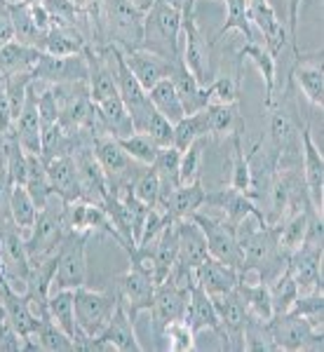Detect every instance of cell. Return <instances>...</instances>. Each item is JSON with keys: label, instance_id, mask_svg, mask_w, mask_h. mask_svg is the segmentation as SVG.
<instances>
[{"label": "cell", "instance_id": "obj_1", "mask_svg": "<svg viewBox=\"0 0 324 352\" xmlns=\"http://www.w3.org/2000/svg\"><path fill=\"white\" fill-rule=\"evenodd\" d=\"M181 26L184 14L167 0H155L144 14V41L141 50L160 54L169 61L181 59Z\"/></svg>", "mask_w": 324, "mask_h": 352}, {"label": "cell", "instance_id": "obj_2", "mask_svg": "<svg viewBox=\"0 0 324 352\" xmlns=\"http://www.w3.org/2000/svg\"><path fill=\"white\" fill-rule=\"evenodd\" d=\"M64 232H66V202L52 192L50 200L38 209L36 223H33V228L24 237L28 261L38 263V261L54 256Z\"/></svg>", "mask_w": 324, "mask_h": 352}, {"label": "cell", "instance_id": "obj_3", "mask_svg": "<svg viewBox=\"0 0 324 352\" xmlns=\"http://www.w3.org/2000/svg\"><path fill=\"white\" fill-rule=\"evenodd\" d=\"M144 14L129 0H101V31L108 45H116L122 52L141 47L144 41Z\"/></svg>", "mask_w": 324, "mask_h": 352}, {"label": "cell", "instance_id": "obj_4", "mask_svg": "<svg viewBox=\"0 0 324 352\" xmlns=\"http://www.w3.org/2000/svg\"><path fill=\"white\" fill-rule=\"evenodd\" d=\"M92 232L68 230L56 247V265L50 292L59 289H78L87 285V242Z\"/></svg>", "mask_w": 324, "mask_h": 352}, {"label": "cell", "instance_id": "obj_5", "mask_svg": "<svg viewBox=\"0 0 324 352\" xmlns=\"http://www.w3.org/2000/svg\"><path fill=\"white\" fill-rule=\"evenodd\" d=\"M268 331L275 343V350L299 352V350H322V327L294 312H280L268 320Z\"/></svg>", "mask_w": 324, "mask_h": 352}, {"label": "cell", "instance_id": "obj_6", "mask_svg": "<svg viewBox=\"0 0 324 352\" xmlns=\"http://www.w3.org/2000/svg\"><path fill=\"white\" fill-rule=\"evenodd\" d=\"M118 305V294L113 292H92V289L78 287L73 289V308H76V322L83 336H99L111 320Z\"/></svg>", "mask_w": 324, "mask_h": 352}, {"label": "cell", "instance_id": "obj_7", "mask_svg": "<svg viewBox=\"0 0 324 352\" xmlns=\"http://www.w3.org/2000/svg\"><path fill=\"white\" fill-rule=\"evenodd\" d=\"M191 219L200 226L204 240H207L209 256L221 261V263H226V265H230V268L240 270L242 268V252H240V244H237L235 226L228 223V221L204 217L200 212H195Z\"/></svg>", "mask_w": 324, "mask_h": 352}, {"label": "cell", "instance_id": "obj_8", "mask_svg": "<svg viewBox=\"0 0 324 352\" xmlns=\"http://www.w3.org/2000/svg\"><path fill=\"white\" fill-rule=\"evenodd\" d=\"M214 298V308L216 315H219V324H221V345L224 350H244L242 348V333H244V324H247L249 312L244 308L240 294L233 289L228 294H219Z\"/></svg>", "mask_w": 324, "mask_h": 352}, {"label": "cell", "instance_id": "obj_9", "mask_svg": "<svg viewBox=\"0 0 324 352\" xmlns=\"http://www.w3.org/2000/svg\"><path fill=\"white\" fill-rule=\"evenodd\" d=\"M186 305H188V294L176 289L172 282L164 280L162 285L155 287V296H153L149 312H151V329L158 340H162V333L167 324H172L176 320H184Z\"/></svg>", "mask_w": 324, "mask_h": 352}, {"label": "cell", "instance_id": "obj_10", "mask_svg": "<svg viewBox=\"0 0 324 352\" xmlns=\"http://www.w3.org/2000/svg\"><path fill=\"white\" fill-rule=\"evenodd\" d=\"M89 66L87 56L73 54V56H52L43 52L38 59L36 68H33V80H45L47 85H61V82H87Z\"/></svg>", "mask_w": 324, "mask_h": 352}, {"label": "cell", "instance_id": "obj_11", "mask_svg": "<svg viewBox=\"0 0 324 352\" xmlns=\"http://www.w3.org/2000/svg\"><path fill=\"white\" fill-rule=\"evenodd\" d=\"M155 287L158 285L153 282L151 275H146V272L129 265V270L118 277L116 294H118V298H120V303L125 305V310H127V315L132 317V320H136L141 312H146L151 308L153 296H155Z\"/></svg>", "mask_w": 324, "mask_h": 352}, {"label": "cell", "instance_id": "obj_12", "mask_svg": "<svg viewBox=\"0 0 324 352\" xmlns=\"http://www.w3.org/2000/svg\"><path fill=\"white\" fill-rule=\"evenodd\" d=\"M71 155L78 169V181H80V200L104 207V200L108 195V181L101 164L94 157V148L92 146L78 144V151L71 153Z\"/></svg>", "mask_w": 324, "mask_h": 352}, {"label": "cell", "instance_id": "obj_13", "mask_svg": "<svg viewBox=\"0 0 324 352\" xmlns=\"http://www.w3.org/2000/svg\"><path fill=\"white\" fill-rule=\"evenodd\" d=\"M181 61L193 76L202 85L209 80V45L204 41L200 26L195 21V12L184 14V26H181Z\"/></svg>", "mask_w": 324, "mask_h": 352}, {"label": "cell", "instance_id": "obj_14", "mask_svg": "<svg viewBox=\"0 0 324 352\" xmlns=\"http://www.w3.org/2000/svg\"><path fill=\"white\" fill-rule=\"evenodd\" d=\"M249 5V19H252V26H257L261 33H263V45L266 50L275 56L284 50V45L289 43V31L284 19H280L272 8L270 0H247Z\"/></svg>", "mask_w": 324, "mask_h": 352}, {"label": "cell", "instance_id": "obj_15", "mask_svg": "<svg viewBox=\"0 0 324 352\" xmlns=\"http://www.w3.org/2000/svg\"><path fill=\"white\" fill-rule=\"evenodd\" d=\"M289 272L299 287V294L322 292V247L301 244L289 256Z\"/></svg>", "mask_w": 324, "mask_h": 352}, {"label": "cell", "instance_id": "obj_16", "mask_svg": "<svg viewBox=\"0 0 324 352\" xmlns=\"http://www.w3.org/2000/svg\"><path fill=\"white\" fill-rule=\"evenodd\" d=\"M301 139H303V181H305V192L310 197V207L315 212H322L324 202V157L320 148L315 146L310 134V124H305L301 129Z\"/></svg>", "mask_w": 324, "mask_h": 352}, {"label": "cell", "instance_id": "obj_17", "mask_svg": "<svg viewBox=\"0 0 324 352\" xmlns=\"http://www.w3.org/2000/svg\"><path fill=\"white\" fill-rule=\"evenodd\" d=\"M125 64H127L129 71L134 73V78L141 82V87L149 92L155 82L164 80V78L172 76L176 61L164 59L160 54H153L149 50H132V52H122Z\"/></svg>", "mask_w": 324, "mask_h": 352}, {"label": "cell", "instance_id": "obj_18", "mask_svg": "<svg viewBox=\"0 0 324 352\" xmlns=\"http://www.w3.org/2000/svg\"><path fill=\"white\" fill-rule=\"evenodd\" d=\"M17 136H19L21 148L31 155H41V111H38V94H36V82H31L26 94V101L21 106V113L14 120Z\"/></svg>", "mask_w": 324, "mask_h": 352}, {"label": "cell", "instance_id": "obj_19", "mask_svg": "<svg viewBox=\"0 0 324 352\" xmlns=\"http://www.w3.org/2000/svg\"><path fill=\"white\" fill-rule=\"evenodd\" d=\"M169 80L174 82L176 94H179L181 106H184L186 116H188V113H197V111L207 109V106L212 104V94H209V87L197 80V78L193 76L188 68L184 66V61H181V59L176 61V66H174L172 76H169Z\"/></svg>", "mask_w": 324, "mask_h": 352}, {"label": "cell", "instance_id": "obj_20", "mask_svg": "<svg viewBox=\"0 0 324 352\" xmlns=\"http://www.w3.org/2000/svg\"><path fill=\"white\" fill-rule=\"evenodd\" d=\"M294 80L299 89L303 92L305 99L310 101L315 109L324 106V71H322V52L317 54H301L296 59V68L292 71Z\"/></svg>", "mask_w": 324, "mask_h": 352}, {"label": "cell", "instance_id": "obj_21", "mask_svg": "<svg viewBox=\"0 0 324 352\" xmlns=\"http://www.w3.org/2000/svg\"><path fill=\"white\" fill-rule=\"evenodd\" d=\"M45 164H47L50 186L54 195H59L66 204L80 200V181H78V169L71 153H61Z\"/></svg>", "mask_w": 324, "mask_h": 352}, {"label": "cell", "instance_id": "obj_22", "mask_svg": "<svg viewBox=\"0 0 324 352\" xmlns=\"http://www.w3.org/2000/svg\"><path fill=\"white\" fill-rule=\"evenodd\" d=\"M184 322L191 327V331L200 333V331H214L216 336L221 333V324H219V315H216L214 308V298L204 292L202 287H193L188 294V305H186V315Z\"/></svg>", "mask_w": 324, "mask_h": 352}, {"label": "cell", "instance_id": "obj_23", "mask_svg": "<svg viewBox=\"0 0 324 352\" xmlns=\"http://www.w3.org/2000/svg\"><path fill=\"white\" fill-rule=\"evenodd\" d=\"M195 280H197V287H202L209 296H219V294H228L237 287L240 270L207 256L195 268Z\"/></svg>", "mask_w": 324, "mask_h": 352}, {"label": "cell", "instance_id": "obj_24", "mask_svg": "<svg viewBox=\"0 0 324 352\" xmlns=\"http://www.w3.org/2000/svg\"><path fill=\"white\" fill-rule=\"evenodd\" d=\"M204 204L221 209L226 214V221L233 226H237L242 219L252 217V214H261V209L249 200L247 192H240L235 188H219L214 192H207L204 195Z\"/></svg>", "mask_w": 324, "mask_h": 352}, {"label": "cell", "instance_id": "obj_25", "mask_svg": "<svg viewBox=\"0 0 324 352\" xmlns=\"http://www.w3.org/2000/svg\"><path fill=\"white\" fill-rule=\"evenodd\" d=\"M176 237H179V256H176V261L197 268L209 256L207 240H204L200 226L191 217L176 221Z\"/></svg>", "mask_w": 324, "mask_h": 352}, {"label": "cell", "instance_id": "obj_26", "mask_svg": "<svg viewBox=\"0 0 324 352\" xmlns=\"http://www.w3.org/2000/svg\"><path fill=\"white\" fill-rule=\"evenodd\" d=\"M204 195H207V190L202 188L200 179L193 184H181L164 197L160 209H164L174 221L193 217L195 212H200V207H204Z\"/></svg>", "mask_w": 324, "mask_h": 352}, {"label": "cell", "instance_id": "obj_27", "mask_svg": "<svg viewBox=\"0 0 324 352\" xmlns=\"http://www.w3.org/2000/svg\"><path fill=\"white\" fill-rule=\"evenodd\" d=\"M96 106V113L101 118V124H104L106 136H113V139H122V136L134 134V124L132 118H129V111L125 106L120 94H111L108 99L99 101Z\"/></svg>", "mask_w": 324, "mask_h": 352}, {"label": "cell", "instance_id": "obj_28", "mask_svg": "<svg viewBox=\"0 0 324 352\" xmlns=\"http://www.w3.org/2000/svg\"><path fill=\"white\" fill-rule=\"evenodd\" d=\"M43 56V50L28 47L21 43H8L0 47V76H17V73H33L38 59Z\"/></svg>", "mask_w": 324, "mask_h": 352}, {"label": "cell", "instance_id": "obj_29", "mask_svg": "<svg viewBox=\"0 0 324 352\" xmlns=\"http://www.w3.org/2000/svg\"><path fill=\"white\" fill-rule=\"evenodd\" d=\"M240 59H249L259 68L261 78L266 82V106H275V56H272L266 45H259L257 41H244L242 50L237 52Z\"/></svg>", "mask_w": 324, "mask_h": 352}, {"label": "cell", "instance_id": "obj_30", "mask_svg": "<svg viewBox=\"0 0 324 352\" xmlns=\"http://www.w3.org/2000/svg\"><path fill=\"white\" fill-rule=\"evenodd\" d=\"M85 47H87V41H85L80 28H71V26H52L43 41V52L52 56L83 54Z\"/></svg>", "mask_w": 324, "mask_h": 352}, {"label": "cell", "instance_id": "obj_31", "mask_svg": "<svg viewBox=\"0 0 324 352\" xmlns=\"http://www.w3.org/2000/svg\"><path fill=\"white\" fill-rule=\"evenodd\" d=\"M50 320L56 327H61L73 340L83 336L76 322V308H73V289H59V292H50Z\"/></svg>", "mask_w": 324, "mask_h": 352}, {"label": "cell", "instance_id": "obj_32", "mask_svg": "<svg viewBox=\"0 0 324 352\" xmlns=\"http://www.w3.org/2000/svg\"><path fill=\"white\" fill-rule=\"evenodd\" d=\"M10 14H12V28H14V41L28 47L43 50L45 33L36 26L31 14V5L26 3H14L10 5Z\"/></svg>", "mask_w": 324, "mask_h": 352}, {"label": "cell", "instance_id": "obj_33", "mask_svg": "<svg viewBox=\"0 0 324 352\" xmlns=\"http://www.w3.org/2000/svg\"><path fill=\"white\" fill-rule=\"evenodd\" d=\"M149 99H151L153 109H155L158 113H162V116L167 118L172 124H176L181 118L186 116L179 94H176L174 82L169 80V78H164V80L153 85V87L149 89Z\"/></svg>", "mask_w": 324, "mask_h": 352}, {"label": "cell", "instance_id": "obj_34", "mask_svg": "<svg viewBox=\"0 0 324 352\" xmlns=\"http://www.w3.org/2000/svg\"><path fill=\"white\" fill-rule=\"evenodd\" d=\"M209 136V120H207V111H197L184 116L179 122L174 124V148L186 151L191 144Z\"/></svg>", "mask_w": 324, "mask_h": 352}, {"label": "cell", "instance_id": "obj_35", "mask_svg": "<svg viewBox=\"0 0 324 352\" xmlns=\"http://www.w3.org/2000/svg\"><path fill=\"white\" fill-rule=\"evenodd\" d=\"M28 155V164H26V190L31 192L33 202L38 204V209L43 207L45 202L50 200V195H52V186H50V176H47V164L41 155H31V153H26Z\"/></svg>", "mask_w": 324, "mask_h": 352}, {"label": "cell", "instance_id": "obj_36", "mask_svg": "<svg viewBox=\"0 0 324 352\" xmlns=\"http://www.w3.org/2000/svg\"><path fill=\"white\" fill-rule=\"evenodd\" d=\"M204 111H207L209 134L212 136H224L244 127L240 116V101H235V104H209Z\"/></svg>", "mask_w": 324, "mask_h": 352}, {"label": "cell", "instance_id": "obj_37", "mask_svg": "<svg viewBox=\"0 0 324 352\" xmlns=\"http://www.w3.org/2000/svg\"><path fill=\"white\" fill-rule=\"evenodd\" d=\"M226 3V21L224 26L216 31V41L224 38L226 33L230 31H240L244 36V41H257L254 38V26H252V19H249V5L247 0H224Z\"/></svg>", "mask_w": 324, "mask_h": 352}, {"label": "cell", "instance_id": "obj_38", "mask_svg": "<svg viewBox=\"0 0 324 352\" xmlns=\"http://www.w3.org/2000/svg\"><path fill=\"white\" fill-rule=\"evenodd\" d=\"M10 217H12V223L21 232H28L33 228V223H36L38 204L33 202V197H31V192L26 190V186H14L12 188V197H10Z\"/></svg>", "mask_w": 324, "mask_h": 352}, {"label": "cell", "instance_id": "obj_39", "mask_svg": "<svg viewBox=\"0 0 324 352\" xmlns=\"http://www.w3.org/2000/svg\"><path fill=\"white\" fill-rule=\"evenodd\" d=\"M118 144L122 146V151L127 153L134 162L144 164V167H151V164L155 162L158 153H160V146H158L146 132H134L129 136H122V139H118Z\"/></svg>", "mask_w": 324, "mask_h": 352}, {"label": "cell", "instance_id": "obj_40", "mask_svg": "<svg viewBox=\"0 0 324 352\" xmlns=\"http://www.w3.org/2000/svg\"><path fill=\"white\" fill-rule=\"evenodd\" d=\"M268 292H270V300H272V310H275V315H280V312H289L292 303L299 296V287H296V282H294L292 272H289V265L275 277V280L268 282Z\"/></svg>", "mask_w": 324, "mask_h": 352}, {"label": "cell", "instance_id": "obj_41", "mask_svg": "<svg viewBox=\"0 0 324 352\" xmlns=\"http://www.w3.org/2000/svg\"><path fill=\"white\" fill-rule=\"evenodd\" d=\"M233 139V176H230V188L249 192L252 188V169H249V155L242 151V129L230 132Z\"/></svg>", "mask_w": 324, "mask_h": 352}, {"label": "cell", "instance_id": "obj_42", "mask_svg": "<svg viewBox=\"0 0 324 352\" xmlns=\"http://www.w3.org/2000/svg\"><path fill=\"white\" fill-rule=\"evenodd\" d=\"M31 338L38 340L41 350H50V352H73L76 350V340L68 336L61 327H56L52 320L43 322Z\"/></svg>", "mask_w": 324, "mask_h": 352}, {"label": "cell", "instance_id": "obj_43", "mask_svg": "<svg viewBox=\"0 0 324 352\" xmlns=\"http://www.w3.org/2000/svg\"><path fill=\"white\" fill-rule=\"evenodd\" d=\"M312 212H315V209H310L308 214L296 212L289 223L277 226V232H280V247L287 254H294L301 247V242H303V237H305V230H308V221H310Z\"/></svg>", "mask_w": 324, "mask_h": 352}, {"label": "cell", "instance_id": "obj_44", "mask_svg": "<svg viewBox=\"0 0 324 352\" xmlns=\"http://www.w3.org/2000/svg\"><path fill=\"white\" fill-rule=\"evenodd\" d=\"M242 348L254 350V352L275 350V343H272L270 331H268V322L257 320V317L249 315L247 324H244V333H242Z\"/></svg>", "mask_w": 324, "mask_h": 352}, {"label": "cell", "instance_id": "obj_45", "mask_svg": "<svg viewBox=\"0 0 324 352\" xmlns=\"http://www.w3.org/2000/svg\"><path fill=\"white\" fill-rule=\"evenodd\" d=\"M45 10L52 16L54 26H71L78 28V24L85 19L83 8L76 3V0H43Z\"/></svg>", "mask_w": 324, "mask_h": 352}, {"label": "cell", "instance_id": "obj_46", "mask_svg": "<svg viewBox=\"0 0 324 352\" xmlns=\"http://www.w3.org/2000/svg\"><path fill=\"white\" fill-rule=\"evenodd\" d=\"M132 192L136 200H141L146 207H158V202H160V179H158L155 169L153 167L141 169L132 184Z\"/></svg>", "mask_w": 324, "mask_h": 352}, {"label": "cell", "instance_id": "obj_47", "mask_svg": "<svg viewBox=\"0 0 324 352\" xmlns=\"http://www.w3.org/2000/svg\"><path fill=\"white\" fill-rule=\"evenodd\" d=\"M289 312L305 317V320H310L312 324L322 327V315H324V296H322V292L299 294L296 300L292 303V308H289Z\"/></svg>", "mask_w": 324, "mask_h": 352}, {"label": "cell", "instance_id": "obj_48", "mask_svg": "<svg viewBox=\"0 0 324 352\" xmlns=\"http://www.w3.org/2000/svg\"><path fill=\"white\" fill-rule=\"evenodd\" d=\"M202 144L195 141L186 151H181V162H179V181L181 184H193L200 179V164H202Z\"/></svg>", "mask_w": 324, "mask_h": 352}, {"label": "cell", "instance_id": "obj_49", "mask_svg": "<svg viewBox=\"0 0 324 352\" xmlns=\"http://www.w3.org/2000/svg\"><path fill=\"white\" fill-rule=\"evenodd\" d=\"M162 338H167V350L172 352H188L195 348V333L191 331V327L184 320H176L172 324H167Z\"/></svg>", "mask_w": 324, "mask_h": 352}, {"label": "cell", "instance_id": "obj_50", "mask_svg": "<svg viewBox=\"0 0 324 352\" xmlns=\"http://www.w3.org/2000/svg\"><path fill=\"white\" fill-rule=\"evenodd\" d=\"M240 76H221L216 78L209 87V94H212V104H235L240 101Z\"/></svg>", "mask_w": 324, "mask_h": 352}, {"label": "cell", "instance_id": "obj_51", "mask_svg": "<svg viewBox=\"0 0 324 352\" xmlns=\"http://www.w3.org/2000/svg\"><path fill=\"white\" fill-rule=\"evenodd\" d=\"M144 132L151 136L153 141H155L160 148H167V146L174 144V124L167 120V118L162 116V113H158L155 109L151 111L149 120H146V127Z\"/></svg>", "mask_w": 324, "mask_h": 352}, {"label": "cell", "instance_id": "obj_52", "mask_svg": "<svg viewBox=\"0 0 324 352\" xmlns=\"http://www.w3.org/2000/svg\"><path fill=\"white\" fill-rule=\"evenodd\" d=\"M301 3L303 0H287V31H289V43L294 47V56H301V50H299V14H301Z\"/></svg>", "mask_w": 324, "mask_h": 352}, {"label": "cell", "instance_id": "obj_53", "mask_svg": "<svg viewBox=\"0 0 324 352\" xmlns=\"http://www.w3.org/2000/svg\"><path fill=\"white\" fill-rule=\"evenodd\" d=\"M12 179L8 174V167L0 169V226L12 223V217H10V197H12Z\"/></svg>", "mask_w": 324, "mask_h": 352}, {"label": "cell", "instance_id": "obj_54", "mask_svg": "<svg viewBox=\"0 0 324 352\" xmlns=\"http://www.w3.org/2000/svg\"><path fill=\"white\" fill-rule=\"evenodd\" d=\"M14 41V28H12V14H10V5L0 0V47Z\"/></svg>", "mask_w": 324, "mask_h": 352}, {"label": "cell", "instance_id": "obj_55", "mask_svg": "<svg viewBox=\"0 0 324 352\" xmlns=\"http://www.w3.org/2000/svg\"><path fill=\"white\" fill-rule=\"evenodd\" d=\"M169 5H174L176 10H181V14L195 12V0H167Z\"/></svg>", "mask_w": 324, "mask_h": 352}, {"label": "cell", "instance_id": "obj_56", "mask_svg": "<svg viewBox=\"0 0 324 352\" xmlns=\"http://www.w3.org/2000/svg\"><path fill=\"white\" fill-rule=\"evenodd\" d=\"M129 3H132V5H134V8H139V10H141V12H146V10H149V8H151V5H153V3H155V0H129Z\"/></svg>", "mask_w": 324, "mask_h": 352}, {"label": "cell", "instance_id": "obj_57", "mask_svg": "<svg viewBox=\"0 0 324 352\" xmlns=\"http://www.w3.org/2000/svg\"><path fill=\"white\" fill-rule=\"evenodd\" d=\"M21 3H26V5H36V3H43V0H21Z\"/></svg>", "mask_w": 324, "mask_h": 352}, {"label": "cell", "instance_id": "obj_58", "mask_svg": "<svg viewBox=\"0 0 324 352\" xmlns=\"http://www.w3.org/2000/svg\"><path fill=\"white\" fill-rule=\"evenodd\" d=\"M3 3H8V5H14V3H21V0H3Z\"/></svg>", "mask_w": 324, "mask_h": 352}, {"label": "cell", "instance_id": "obj_59", "mask_svg": "<svg viewBox=\"0 0 324 352\" xmlns=\"http://www.w3.org/2000/svg\"><path fill=\"white\" fill-rule=\"evenodd\" d=\"M5 167V160H3V155H0V169H3Z\"/></svg>", "mask_w": 324, "mask_h": 352}, {"label": "cell", "instance_id": "obj_60", "mask_svg": "<svg viewBox=\"0 0 324 352\" xmlns=\"http://www.w3.org/2000/svg\"><path fill=\"white\" fill-rule=\"evenodd\" d=\"M221 3H224V0H221Z\"/></svg>", "mask_w": 324, "mask_h": 352}]
</instances>
